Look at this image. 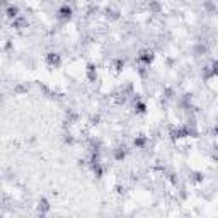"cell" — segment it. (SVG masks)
<instances>
[{
	"instance_id": "obj_3",
	"label": "cell",
	"mask_w": 218,
	"mask_h": 218,
	"mask_svg": "<svg viewBox=\"0 0 218 218\" xmlns=\"http://www.w3.org/2000/svg\"><path fill=\"white\" fill-rule=\"evenodd\" d=\"M17 15H19V9H17V7H14V5H10V7L7 9V17L14 21V19L17 17Z\"/></svg>"
},
{
	"instance_id": "obj_1",
	"label": "cell",
	"mask_w": 218,
	"mask_h": 218,
	"mask_svg": "<svg viewBox=\"0 0 218 218\" xmlns=\"http://www.w3.org/2000/svg\"><path fill=\"white\" fill-rule=\"evenodd\" d=\"M58 17L63 19V21L70 19V17H72V9H70V7H61V9L58 10Z\"/></svg>"
},
{
	"instance_id": "obj_5",
	"label": "cell",
	"mask_w": 218,
	"mask_h": 218,
	"mask_svg": "<svg viewBox=\"0 0 218 218\" xmlns=\"http://www.w3.org/2000/svg\"><path fill=\"white\" fill-rule=\"evenodd\" d=\"M38 208H39L41 213H45V211L50 210V204H48V201H46V200H41L39 201V206H38Z\"/></svg>"
},
{
	"instance_id": "obj_2",
	"label": "cell",
	"mask_w": 218,
	"mask_h": 218,
	"mask_svg": "<svg viewBox=\"0 0 218 218\" xmlns=\"http://www.w3.org/2000/svg\"><path fill=\"white\" fill-rule=\"evenodd\" d=\"M46 60H48L50 65H58V63H60V55H58V53H50Z\"/></svg>"
},
{
	"instance_id": "obj_7",
	"label": "cell",
	"mask_w": 218,
	"mask_h": 218,
	"mask_svg": "<svg viewBox=\"0 0 218 218\" xmlns=\"http://www.w3.org/2000/svg\"><path fill=\"white\" fill-rule=\"evenodd\" d=\"M216 133H218V125H216Z\"/></svg>"
},
{
	"instance_id": "obj_6",
	"label": "cell",
	"mask_w": 218,
	"mask_h": 218,
	"mask_svg": "<svg viewBox=\"0 0 218 218\" xmlns=\"http://www.w3.org/2000/svg\"><path fill=\"white\" fill-rule=\"evenodd\" d=\"M213 75H218V63H213V68H211Z\"/></svg>"
},
{
	"instance_id": "obj_4",
	"label": "cell",
	"mask_w": 218,
	"mask_h": 218,
	"mask_svg": "<svg viewBox=\"0 0 218 218\" xmlns=\"http://www.w3.org/2000/svg\"><path fill=\"white\" fill-rule=\"evenodd\" d=\"M138 58H140V61H143V63H147V65H148V63L152 61V58H153V56H152L150 51H143L140 56H138Z\"/></svg>"
}]
</instances>
